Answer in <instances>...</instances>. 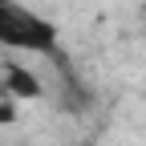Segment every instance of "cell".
Segmentation results:
<instances>
[{"label": "cell", "instance_id": "cell-4", "mask_svg": "<svg viewBox=\"0 0 146 146\" xmlns=\"http://www.w3.org/2000/svg\"><path fill=\"white\" fill-rule=\"evenodd\" d=\"M77 146H94V142H77Z\"/></svg>", "mask_w": 146, "mask_h": 146}, {"label": "cell", "instance_id": "cell-2", "mask_svg": "<svg viewBox=\"0 0 146 146\" xmlns=\"http://www.w3.org/2000/svg\"><path fill=\"white\" fill-rule=\"evenodd\" d=\"M41 94H45V85H41V77L29 65H21V61H4L0 65V98H8V102H36Z\"/></svg>", "mask_w": 146, "mask_h": 146}, {"label": "cell", "instance_id": "cell-3", "mask_svg": "<svg viewBox=\"0 0 146 146\" xmlns=\"http://www.w3.org/2000/svg\"><path fill=\"white\" fill-rule=\"evenodd\" d=\"M12 118H16V102L0 98V122H12Z\"/></svg>", "mask_w": 146, "mask_h": 146}, {"label": "cell", "instance_id": "cell-1", "mask_svg": "<svg viewBox=\"0 0 146 146\" xmlns=\"http://www.w3.org/2000/svg\"><path fill=\"white\" fill-rule=\"evenodd\" d=\"M0 49L57 57V25L33 12L25 0H0Z\"/></svg>", "mask_w": 146, "mask_h": 146}]
</instances>
